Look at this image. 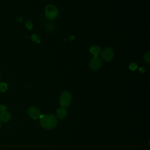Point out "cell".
I'll list each match as a JSON object with an SVG mask.
<instances>
[{
  "label": "cell",
  "mask_w": 150,
  "mask_h": 150,
  "mask_svg": "<svg viewBox=\"0 0 150 150\" xmlns=\"http://www.w3.org/2000/svg\"><path fill=\"white\" fill-rule=\"evenodd\" d=\"M40 124L45 129H51L56 127L57 120L56 117L52 114H43L39 117Z\"/></svg>",
  "instance_id": "6da1fadb"
},
{
  "label": "cell",
  "mask_w": 150,
  "mask_h": 150,
  "mask_svg": "<svg viewBox=\"0 0 150 150\" xmlns=\"http://www.w3.org/2000/svg\"><path fill=\"white\" fill-rule=\"evenodd\" d=\"M45 13L46 17L48 19L52 21L57 17L59 12L57 7L55 5L53 4H49L46 6L45 9Z\"/></svg>",
  "instance_id": "7a4b0ae2"
},
{
  "label": "cell",
  "mask_w": 150,
  "mask_h": 150,
  "mask_svg": "<svg viewBox=\"0 0 150 150\" xmlns=\"http://www.w3.org/2000/svg\"><path fill=\"white\" fill-rule=\"evenodd\" d=\"M71 94H70V92L67 91H63L60 96L59 97V103L60 105H61L62 107L63 108H67L68 107L71 101Z\"/></svg>",
  "instance_id": "3957f363"
},
{
  "label": "cell",
  "mask_w": 150,
  "mask_h": 150,
  "mask_svg": "<svg viewBox=\"0 0 150 150\" xmlns=\"http://www.w3.org/2000/svg\"><path fill=\"white\" fill-rule=\"evenodd\" d=\"M89 66L91 70L94 71L98 70L102 66V60L98 56H93L90 62Z\"/></svg>",
  "instance_id": "277c9868"
},
{
  "label": "cell",
  "mask_w": 150,
  "mask_h": 150,
  "mask_svg": "<svg viewBox=\"0 0 150 150\" xmlns=\"http://www.w3.org/2000/svg\"><path fill=\"white\" fill-rule=\"evenodd\" d=\"M101 55L104 60L109 62L113 59L114 53L112 49L110 47H105L102 52H101Z\"/></svg>",
  "instance_id": "5b68a950"
},
{
  "label": "cell",
  "mask_w": 150,
  "mask_h": 150,
  "mask_svg": "<svg viewBox=\"0 0 150 150\" xmlns=\"http://www.w3.org/2000/svg\"><path fill=\"white\" fill-rule=\"evenodd\" d=\"M28 114L33 119H38L40 116V111L39 109L35 106H31L28 109Z\"/></svg>",
  "instance_id": "8992f818"
},
{
  "label": "cell",
  "mask_w": 150,
  "mask_h": 150,
  "mask_svg": "<svg viewBox=\"0 0 150 150\" xmlns=\"http://www.w3.org/2000/svg\"><path fill=\"white\" fill-rule=\"evenodd\" d=\"M11 118V115L7 111H5L0 113V121H1L6 122L10 120Z\"/></svg>",
  "instance_id": "52a82bcc"
},
{
  "label": "cell",
  "mask_w": 150,
  "mask_h": 150,
  "mask_svg": "<svg viewBox=\"0 0 150 150\" xmlns=\"http://www.w3.org/2000/svg\"><path fill=\"white\" fill-rule=\"evenodd\" d=\"M57 117L60 119H64L67 117V111L64 108H59L56 111Z\"/></svg>",
  "instance_id": "ba28073f"
},
{
  "label": "cell",
  "mask_w": 150,
  "mask_h": 150,
  "mask_svg": "<svg viewBox=\"0 0 150 150\" xmlns=\"http://www.w3.org/2000/svg\"><path fill=\"white\" fill-rule=\"evenodd\" d=\"M90 53L93 55V56L96 57L98 56L100 53H101V49L99 46H93L91 47L90 49Z\"/></svg>",
  "instance_id": "9c48e42d"
},
{
  "label": "cell",
  "mask_w": 150,
  "mask_h": 150,
  "mask_svg": "<svg viewBox=\"0 0 150 150\" xmlns=\"http://www.w3.org/2000/svg\"><path fill=\"white\" fill-rule=\"evenodd\" d=\"M31 39L34 42H35L36 43H39L41 42V39H40V36L35 33H34L32 35Z\"/></svg>",
  "instance_id": "30bf717a"
},
{
  "label": "cell",
  "mask_w": 150,
  "mask_h": 150,
  "mask_svg": "<svg viewBox=\"0 0 150 150\" xmlns=\"http://www.w3.org/2000/svg\"><path fill=\"white\" fill-rule=\"evenodd\" d=\"M8 89V85L5 82H0V91L5 92Z\"/></svg>",
  "instance_id": "8fae6325"
},
{
  "label": "cell",
  "mask_w": 150,
  "mask_h": 150,
  "mask_svg": "<svg viewBox=\"0 0 150 150\" xmlns=\"http://www.w3.org/2000/svg\"><path fill=\"white\" fill-rule=\"evenodd\" d=\"M149 54H150V53H149V52H146L145 54H144V60L146 62H147V63H149V62H150V56H149Z\"/></svg>",
  "instance_id": "7c38bea8"
},
{
  "label": "cell",
  "mask_w": 150,
  "mask_h": 150,
  "mask_svg": "<svg viewBox=\"0 0 150 150\" xmlns=\"http://www.w3.org/2000/svg\"><path fill=\"white\" fill-rule=\"evenodd\" d=\"M25 26L26 28L29 30H31L33 28V25L32 23L30 21H27L25 22Z\"/></svg>",
  "instance_id": "4fadbf2b"
},
{
  "label": "cell",
  "mask_w": 150,
  "mask_h": 150,
  "mask_svg": "<svg viewBox=\"0 0 150 150\" xmlns=\"http://www.w3.org/2000/svg\"><path fill=\"white\" fill-rule=\"evenodd\" d=\"M129 68L131 70H135L138 68V65L135 63H132L129 64Z\"/></svg>",
  "instance_id": "5bb4252c"
},
{
  "label": "cell",
  "mask_w": 150,
  "mask_h": 150,
  "mask_svg": "<svg viewBox=\"0 0 150 150\" xmlns=\"http://www.w3.org/2000/svg\"><path fill=\"white\" fill-rule=\"evenodd\" d=\"M7 109V107L3 104H0V113L2 112H4L5 111H6Z\"/></svg>",
  "instance_id": "9a60e30c"
},
{
  "label": "cell",
  "mask_w": 150,
  "mask_h": 150,
  "mask_svg": "<svg viewBox=\"0 0 150 150\" xmlns=\"http://www.w3.org/2000/svg\"><path fill=\"white\" fill-rule=\"evenodd\" d=\"M139 71H141V72H142V73H144V71H145V70H144V69L143 67H140V68H139Z\"/></svg>",
  "instance_id": "2e32d148"
},
{
  "label": "cell",
  "mask_w": 150,
  "mask_h": 150,
  "mask_svg": "<svg viewBox=\"0 0 150 150\" xmlns=\"http://www.w3.org/2000/svg\"><path fill=\"white\" fill-rule=\"evenodd\" d=\"M1 121H0V127H1Z\"/></svg>",
  "instance_id": "e0dca14e"
},
{
  "label": "cell",
  "mask_w": 150,
  "mask_h": 150,
  "mask_svg": "<svg viewBox=\"0 0 150 150\" xmlns=\"http://www.w3.org/2000/svg\"><path fill=\"white\" fill-rule=\"evenodd\" d=\"M0 80H1V74H0Z\"/></svg>",
  "instance_id": "ac0fdd59"
},
{
  "label": "cell",
  "mask_w": 150,
  "mask_h": 150,
  "mask_svg": "<svg viewBox=\"0 0 150 150\" xmlns=\"http://www.w3.org/2000/svg\"><path fill=\"white\" fill-rule=\"evenodd\" d=\"M134 1H137V0H134Z\"/></svg>",
  "instance_id": "d6986e66"
}]
</instances>
